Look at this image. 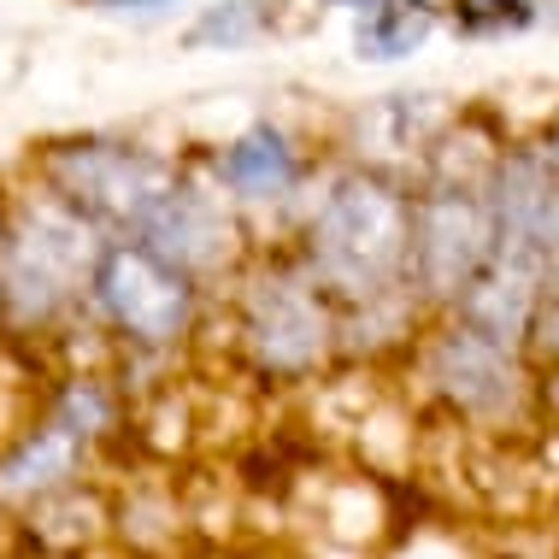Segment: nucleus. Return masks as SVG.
<instances>
[{
    "instance_id": "obj_10",
    "label": "nucleus",
    "mask_w": 559,
    "mask_h": 559,
    "mask_svg": "<svg viewBox=\"0 0 559 559\" xmlns=\"http://www.w3.org/2000/svg\"><path fill=\"white\" fill-rule=\"evenodd\" d=\"M324 7H347V12H366V7H377V0H324Z\"/></svg>"
},
{
    "instance_id": "obj_4",
    "label": "nucleus",
    "mask_w": 559,
    "mask_h": 559,
    "mask_svg": "<svg viewBox=\"0 0 559 559\" xmlns=\"http://www.w3.org/2000/svg\"><path fill=\"white\" fill-rule=\"evenodd\" d=\"M430 29H436L430 0H377V7H366V19L354 29V48H359V59H401V53H413Z\"/></svg>"
},
{
    "instance_id": "obj_5",
    "label": "nucleus",
    "mask_w": 559,
    "mask_h": 559,
    "mask_svg": "<svg viewBox=\"0 0 559 559\" xmlns=\"http://www.w3.org/2000/svg\"><path fill=\"white\" fill-rule=\"evenodd\" d=\"M289 147H283L277 130H248L241 142L224 154V183L241 189V194H277L289 183Z\"/></svg>"
},
{
    "instance_id": "obj_6",
    "label": "nucleus",
    "mask_w": 559,
    "mask_h": 559,
    "mask_svg": "<svg viewBox=\"0 0 559 559\" xmlns=\"http://www.w3.org/2000/svg\"><path fill=\"white\" fill-rule=\"evenodd\" d=\"M477 241H483L477 213H465V206H436L430 224H425V265L436 271V283L465 277L477 260Z\"/></svg>"
},
{
    "instance_id": "obj_8",
    "label": "nucleus",
    "mask_w": 559,
    "mask_h": 559,
    "mask_svg": "<svg viewBox=\"0 0 559 559\" xmlns=\"http://www.w3.org/2000/svg\"><path fill=\"white\" fill-rule=\"evenodd\" d=\"M253 29H260V12H253V0H230V7H206V19L189 29L194 48H206V41H224V48H236V41H248Z\"/></svg>"
},
{
    "instance_id": "obj_2",
    "label": "nucleus",
    "mask_w": 559,
    "mask_h": 559,
    "mask_svg": "<svg viewBox=\"0 0 559 559\" xmlns=\"http://www.w3.org/2000/svg\"><path fill=\"white\" fill-rule=\"evenodd\" d=\"M395 248V206H377V189H347L324 218V253L330 265H383Z\"/></svg>"
},
{
    "instance_id": "obj_7",
    "label": "nucleus",
    "mask_w": 559,
    "mask_h": 559,
    "mask_svg": "<svg viewBox=\"0 0 559 559\" xmlns=\"http://www.w3.org/2000/svg\"><path fill=\"white\" fill-rule=\"evenodd\" d=\"M531 24H536L531 0H460L465 36H507V29H531Z\"/></svg>"
},
{
    "instance_id": "obj_1",
    "label": "nucleus",
    "mask_w": 559,
    "mask_h": 559,
    "mask_svg": "<svg viewBox=\"0 0 559 559\" xmlns=\"http://www.w3.org/2000/svg\"><path fill=\"white\" fill-rule=\"evenodd\" d=\"M100 289H107V307L142 336H165L183 319V283L171 271H159L154 253H118Z\"/></svg>"
},
{
    "instance_id": "obj_9",
    "label": "nucleus",
    "mask_w": 559,
    "mask_h": 559,
    "mask_svg": "<svg viewBox=\"0 0 559 559\" xmlns=\"http://www.w3.org/2000/svg\"><path fill=\"white\" fill-rule=\"evenodd\" d=\"M88 7L95 12H135V19H142V12H165V7H177V0H88Z\"/></svg>"
},
{
    "instance_id": "obj_3",
    "label": "nucleus",
    "mask_w": 559,
    "mask_h": 559,
    "mask_svg": "<svg viewBox=\"0 0 559 559\" xmlns=\"http://www.w3.org/2000/svg\"><path fill=\"white\" fill-rule=\"evenodd\" d=\"M154 241L165 253H177V260H213L218 241H230V224L194 189H183V194H165V206L154 213Z\"/></svg>"
}]
</instances>
